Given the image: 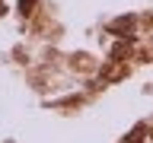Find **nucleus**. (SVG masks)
<instances>
[{
	"label": "nucleus",
	"mask_w": 153,
	"mask_h": 143,
	"mask_svg": "<svg viewBox=\"0 0 153 143\" xmlns=\"http://www.w3.org/2000/svg\"><path fill=\"white\" fill-rule=\"evenodd\" d=\"M128 29H134V19H131V16H124V19H118V22H112V26H108V32H115V35H131Z\"/></svg>",
	"instance_id": "obj_1"
},
{
	"label": "nucleus",
	"mask_w": 153,
	"mask_h": 143,
	"mask_svg": "<svg viewBox=\"0 0 153 143\" xmlns=\"http://www.w3.org/2000/svg\"><path fill=\"white\" fill-rule=\"evenodd\" d=\"M32 3H35V0H19V10H22V13H29V10H32Z\"/></svg>",
	"instance_id": "obj_2"
}]
</instances>
